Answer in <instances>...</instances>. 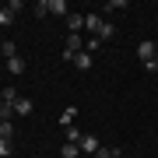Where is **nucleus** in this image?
<instances>
[{"instance_id": "1", "label": "nucleus", "mask_w": 158, "mask_h": 158, "mask_svg": "<svg viewBox=\"0 0 158 158\" xmlns=\"http://www.w3.org/2000/svg\"><path fill=\"white\" fill-rule=\"evenodd\" d=\"M155 53H158V46H155L151 39H141V42H137V56H141L144 63H151V60H155Z\"/></svg>"}, {"instance_id": "8", "label": "nucleus", "mask_w": 158, "mask_h": 158, "mask_svg": "<svg viewBox=\"0 0 158 158\" xmlns=\"http://www.w3.org/2000/svg\"><path fill=\"white\" fill-rule=\"evenodd\" d=\"M74 67L77 70H91V53H77L74 56Z\"/></svg>"}, {"instance_id": "7", "label": "nucleus", "mask_w": 158, "mask_h": 158, "mask_svg": "<svg viewBox=\"0 0 158 158\" xmlns=\"http://www.w3.org/2000/svg\"><path fill=\"white\" fill-rule=\"evenodd\" d=\"M63 137H67V144H81V137H85V134H81L77 127H63Z\"/></svg>"}, {"instance_id": "21", "label": "nucleus", "mask_w": 158, "mask_h": 158, "mask_svg": "<svg viewBox=\"0 0 158 158\" xmlns=\"http://www.w3.org/2000/svg\"><path fill=\"white\" fill-rule=\"evenodd\" d=\"M116 158H123V151H116Z\"/></svg>"}, {"instance_id": "16", "label": "nucleus", "mask_w": 158, "mask_h": 158, "mask_svg": "<svg viewBox=\"0 0 158 158\" xmlns=\"http://www.w3.org/2000/svg\"><path fill=\"white\" fill-rule=\"evenodd\" d=\"M11 116H14V106H7V102H0V123H7Z\"/></svg>"}, {"instance_id": "19", "label": "nucleus", "mask_w": 158, "mask_h": 158, "mask_svg": "<svg viewBox=\"0 0 158 158\" xmlns=\"http://www.w3.org/2000/svg\"><path fill=\"white\" fill-rule=\"evenodd\" d=\"M123 7H127V0H109L106 11H123Z\"/></svg>"}, {"instance_id": "9", "label": "nucleus", "mask_w": 158, "mask_h": 158, "mask_svg": "<svg viewBox=\"0 0 158 158\" xmlns=\"http://www.w3.org/2000/svg\"><path fill=\"white\" fill-rule=\"evenodd\" d=\"M7 70H11L14 77H18V74H25V60H21V56H11V60H7Z\"/></svg>"}, {"instance_id": "20", "label": "nucleus", "mask_w": 158, "mask_h": 158, "mask_svg": "<svg viewBox=\"0 0 158 158\" xmlns=\"http://www.w3.org/2000/svg\"><path fill=\"white\" fill-rule=\"evenodd\" d=\"M11 144H14V141H4V137H0V158L11 155Z\"/></svg>"}, {"instance_id": "22", "label": "nucleus", "mask_w": 158, "mask_h": 158, "mask_svg": "<svg viewBox=\"0 0 158 158\" xmlns=\"http://www.w3.org/2000/svg\"><path fill=\"white\" fill-rule=\"evenodd\" d=\"M155 63H158V53H155Z\"/></svg>"}, {"instance_id": "12", "label": "nucleus", "mask_w": 158, "mask_h": 158, "mask_svg": "<svg viewBox=\"0 0 158 158\" xmlns=\"http://www.w3.org/2000/svg\"><path fill=\"white\" fill-rule=\"evenodd\" d=\"M0 56H7V60L18 56V49H14V42H11V39H4V42H0Z\"/></svg>"}, {"instance_id": "13", "label": "nucleus", "mask_w": 158, "mask_h": 158, "mask_svg": "<svg viewBox=\"0 0 158 158\" xmlns=\"http://www.w3.org/2000/svg\"><path fill=\"white\" fill-rule=\"evenodd\" d=\"M11 21H14V7L4 4V7H0V25H11Z\"/></svg>"}, {"instance_id": "3", "label": "nucleus", "mask_w": 158, "mask_h": 158, "mask_svg": "<svg viewBox=\"0 0 158 158\" xmlns=\"http://www.w3.org/2000/svg\"><path fill=\"white\" fill-rule=\"evenodd\" d=\"M67 28H70V35H77L81 28H85V14H77V11H70V14H67Z\"/></svg>"}, {"instance_id": "10", "label": "nucleus", "mask_w": 158, "mask_h": 158, "mask_svg": "<svg viewBox=\"0 0 158 158\" xmlns=\"http://www.w3.org/2000/svg\"><path fill=\"white\" fill-rule=\"evenodd\" d=\"M113 35H116V28H113L109 21H102V28H98V35H95V39H98V42H106V39H113Z\"/></svg>"}, {"instance_id": "5", "label": "nucleus", "mask_w": 158, "mask_h": 158, "mask_svg": "<svg viewBox=\"0 0 158 158\" xmlns=\"http://www.w3.org/2000/svg\"><path fill=\"white\" fill-rule=\"evenodd\" d=\"M81 151H88V155H98V137L85 134V137H81Z\"/></svg>"}, {"instance_id": "6", "label": "nucleus", "mask_w": 158, "mask_h": 158, "mask_svg": "<svg viewBox=\"0 0 158 158\" xmlns=\"http://www.w3.org/2000/svg\"><path fill=\"white\" fill-rule=\"evenodd\" d=\"M85 28H88L91 35H98V28H102V18H98V14H85Z\"/></svg>"}, {"instance_id": "11", "label": "nucleus", "mask_w": 158, "mask_h": 158, "mask_svg": "<svg viewBox=\"0 0 158 158\" xmlns=\"http://www.w3.org/2000/svg\"><path fill=\"white\" fill-rule=\"evenodd\" d=\"M81 155V144H63L60 148V158H77Z\"/></svg>"}, {"instance_id": "2", "label": "nucleus", "mask_w": 158, "mask_h": 158, "mask_svg": "<svg viewBox=\"0 0 158 158\" xmlns=\"http://www.w3.org/2000/svg\"><path fill=\"white\" fill-rule=\"evenodd\" d=\"M42 4H46V14H56V18H67L70 14L67 0H42Z\"/></svg>"}, {"instance_id": "18", "label": "nucleus", "mask_w": 158, "mask_h": 158, "mask_svg": "<svg viewBox=\"0 0 158 158\" xmlns=\"http://www.w3.org/2000/svg\"><path fill=\"white\" fill-rule=\"evenodd\" d=\"M60 127H74V109H67V113L60 116Z\"/></svg>"}, {"instance_id": "14", "label": "nucleus", "mask_w": 158, "mask_h": 158, "mask_svg": "<svg viewBox=\"0 0 158 158\" xmlns=\"http://www.w3.org/2000/svg\"><path fill=\"white\" fill-rule=\"evenodd\" d=\"M18 98H21V95H18L14 88H4V91H0V102H7V106H14Z\"/></svg>"}, {"instance_id": "17", "label": "nucleus", "mask_w": 158, "mask_h": 158, "mask_svg": "<svg viewBox=\"0 0 158 158\" xmlns=\"http://www.w3.org/2000/svg\"><path fill=\"white\" fill-rule=\"evenodd\" d=\"M95 49H102V42L91 35V39H85V53H95Z\"/></svg>"}, {"instance_id": "4", "label": "nucleus", "mask_w": 158, "mask_h": 158, "mask_svg": "<svg viewBox=\"0 0 158 158\" xmlns=\"http://www.w3.org/2000/svg\"><path fill=\"white\" fill-rule=\"evenodd\" d=\"M32 109H35V102H32V98H25V95L14 102V116H32Z\"/></svg>"}, {"instance_id": "15", "label": "nucleus", "mask_w": 158, "mask_h": 158, "mask_svg": "<svg viewBox=\"0 0 158 158\" xmlns=\"http://www.w3.org/2000/svg\"><path fill=\"white\" fill-rule=\"evenodd\" d=\"M0 137H4V141H14V123H11V119L0 123Z\"/></svg>"}]
</instances>
